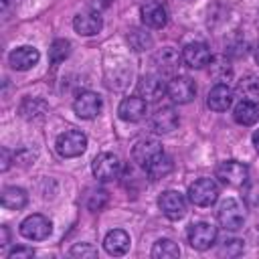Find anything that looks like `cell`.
<instances>
[{
  "mask_svg": "<svg viewBox=\"0 0 259 259\" xmlns=\"http://www.w3.org/2000/svg\"><path fill=\"white\" fill-rule=\"evenodd\" d=\"M217 219L225 231H237L245 225V206L237 198H227L221 202Z\"/></svg>",
  "mask_w": 259,
  "mask_h": 259,
  "instance_id": "6da1fadb",
  "label": "cell"
},
{
  "mask_svg": "<svg viewBox=\"0 0 259 259\" xmlns=\"http://www.w3.org/2000/svg\"><path fill=\"white\" fill-rule=\"evenodd\" d=\"M55 148H57V154L61 158H75V156H81L87 148V138L83 132H77V130H67L63 132L57 142H55Z\"/></svg>",
  "mask_w": 259,
  "mask_h": 259,
  "instance_id": "7a4b0ae2",
  "label": "cell"
},
{
  "mask_svg": "<svg viewBox=\"0 0 259 259\" xmlns=\"http://www.w3.org/2000/svg\"><path fill=\"white\" fill-rule=\"evenodd\" d=\"M219 198V186L212 178H198L188 186V200L196 206H210Z\"/></svg>",
  "mask_w": 259,
  "mask_h": 259,
  "instance_id": "3957f363",
  "label": "cell"
},
{
  "mask_svg": "<svg viewBox=\"0 0 259 259\" xmlns=\"http://www.w3.org/2000/svg\"><path fill=\"white\" fill-rule=\"evenodd\" d=\"M91 170H93V176H95L97 180L109 182V180H113V178L119 176V172H121V162H119V158H117L115 154H111V152H101V154H97V156L93 158Z\"/></svg>",
  "mask_w": 259,
  "mask_h": 259,
  "instance_id": "277c9868",
  "label": "cell"
},
{
  "mask_svg": "<svg viewBox=\"0 0 259 259\" xmlns=\"http://www.w3.org/2000/svg\"><path fill=\"white\" fill-rule=\"evenodd\" d=\"M214 176L227 184V186H243L247 180H249V168L243 164V162H237V160H227V162H221L214 170Z\"/></svg>",
  "mask_w": 259,
  "mask_h": 259,
  "instance_id": "5b68a950",
  "label": "cell"
},
{
  "mask_svg": "<svg viewBox=\"0 0 259 259\" xmlns=\"http://www.w3.org/2000/svg\"><path fill=\"white\" fill-rule=\"evenodd\" d=\"M166 93L168 97L178 103V105H184V103H190L196 95V85L190 77L186 75H176L170 79V83L166 85Z\"/></svg>",
  "mask_w": 259,
  "mask_h": 259,
  "instance_id": "8992f818",
  "label": "cell"
},
{
  "mask_svg": "<svg viewBox=\"0 0 259 259\" xmlns=\"http://www.w3.org/2000/svg\"><path fill=\"white\" fill-rule=\"evenodd\" d=\"M164 154L162 150V144L158 140H152V138H144V140H138L136 146L132 148V160L140 166V168H148L156 158H160Z\"/></svg>",
  "mask_w": 259,
  "mask_h": 259,
  "instance_id": "52a82bcc",
  "label": "cell"
},
{
  "mask_svg": "<svg viewBox=\"0 0 259 259\" xmlns=\"http://www.w3.org/2000/svg\"><path fill=\"white\" fill-rule=\"evenodd\" d=\"M186 239H188V245L192 249H198V251H204L208 249L210 245H214L217 241V229L210 225V223H192L186 231Z\"/></svg>",
  "mask_w": 259,
  "mask_h": 259,
  "instance_id": "ba28073f",
  "label": "cell"
},
{
  "mask_svg": "<svg viewBox=\"0 0 259 259\" xmlns=\"http://www.w3.org/2000/svg\"><path fill=\"white\" fill-rule=\"evenodd\" d=\"M53 225L45 214H28L20 223V235L30 241H42L51 235Z\"/></svg>",
  "mask_w": 259,
  "mask_h": 259,
  "instance_id": "9c48e42d",
  "label": "cell"
},
{
  "mask_svg": "<svg viewBox=\"0 0 259 259\" xmlns=\"http://www.w3.org/2000/svg\"><path fill=\"white\" fill-rule=\"evenodd\" d=\"M158 206L160 210L170 219V221H178L186 214V198L178 192V190H166L160 194L158 198Z\"/></svg>",
  "mask_w": 259,
  "mask_h": 259,
  "instance_id": "30bf717a",
  "label": "cell"
},
{
  "mask_svg": "<svg viewBox=\"0 0 259 259\" xmlns=\"http://www.w3.org/2000/svg\"><path fill=\"white\" fill-rule=\"evenodd\" d=\"M101 107H103L101 97L95 91H83L73 101V111L81 119H93V117H97L99 111H101Z\"/></svg>",
  "mask_w": 259,
  "mask_h": 259,
  "instance_id": "8fae6325",
  "label": "cell"
},
{
  "mask_svg": "<svg viewBox=\"0 0 259 259\" xmlns=\"http://www.w3.org/2000/svg\"><path fill=\"white\" fill-rule=\"evenodd\" d=\"M136 91L144 101L154 103L166 93V83L160 75H144V77H140V81L136 85Z\"/></svg>",
  "mask_w": 259,
  "mask_h": 259,
  "instance_id": "7c38bea8",
  "label": "cell"
},
{
  "mask_svg": "<svg viewBox=\"0 0 259 259\" xmlns=\"http://www.w3.org/2000/svg\"><path fill=\"white\" fill-rule=\"evenodd\" d=\"M182 61L192 69H202L212 61V55L206 42L196 40V42H188L182 49Z\"/></svg>",
  "mask_w": 259,
  "mask_h": 259,
  "instance_id": "4fadbf2b",
  "label": "cell"
},
{
  "mask_svg": "<svg viewBox=\"0 0 259 259\" xmlns=\"http://www.w3.org/2000/svg\"><path fill=\"white\" fill-rule=\"evenodd\" d=\"M180 123V117L174 107H158L150 117V130L156 134H170Z\"/></svg>",
  "mask_w": 259,
  "mask_h": 259,
  "instance_id": "5bb4252c",
  "label": "cell"
},
{
  "mask_svg": "<svg viewBox=\"0 0 259 259\" xmlns=\"http://www.w3.org/2000/svg\"><path fill=\"white\" fill-rule=\"evenodd\" d=\"M146 107H148V101H144L140 95H130V97H123L119 107H117V115L123 119V121H140L144 115H146Z\"/></svg>",
  "mask_w": 259,
  "mask_h": 259,
  "instance_id": "9a60e30c",
  "label": "cell"
},
{
  "mask_svg": "<svg viewBox=\"0 0 259 259\" xmlns=\"http://www.w3.org/2000/svg\"><path fill=\"white\" fill-rule=\"evenodd\" d=\"M38 59H40V53L34 47H28V45L26 47H18V49H14L8 55V63L16 71H28V69H32L38 63Z\"/></svg>",
  "mask_w": 259,
  "mask_h": 259,
  "instance_id": "2e32d148",
  "label": "cell"
},
{
  "mask_svg": "<svg viewBox=\"0 0 259 259\" xmlns=\"http://www.w3.org/2000/svg\"><path fill=\"white\" fill-rule=\"evenodd\" d=\"M233 89L227 83H217L206 95V105L212 111H227L233 105Z\"/></svg>",
  "mask_w": 259,
  "mask_h": 259,
  "instance_id": "e0dca14e",
  "label": "cell"
},
{
  "mask_svg": "<svg viewBox=\"0 0 259 259\" xmlns=\"http://www.w3.org/2000/svg\"><path fill=\"white\" fill-rule=\"evenodd\" d=\"M180 59H182V57L178 55L176 49L164 47V49H160V51L154 55L152 63L156 65V69H158L162 75H174V73L178 71V67H180Z\"/></svg>",
  "mask_w": 259,
  "mask_h": 259,
  "instance_id": "ac0fdd59",
  "label": "cell"
},
{
  "mask_svg": "<svg viewBox=\"0 0 259 259\" xmlns=\"http://www.w3.org/2000/svg\"><path fill=\"white\" fill-rule=\"evenodd\" d=\"M140 14H142V22L148 28H164L166 22H168V12H166V8L160 2H148V4H144L142 10H140Z\"/></svg>",
  "mask_w": 259,
  "mask_h": 259,
  "instance_id": "d6986e66",
  "label": "cell"
},
{
  "mask_svg": "<svg viewBox=\"0 0 259 259\" xmlns=\"http://www.w3.org/2000/svg\"><path fill=\"white\" fill-rule=\"evenodd\" d=\"M103 20L99 16V12H81L73 18V28L83 34V36H93L101 30Z\"/></svg>",
  "mask_w": 259,
  "mask_h": 259,
  "instance_id": "ffe728a7",
  "label": "cell"
},
{
  "mask_svg": "<svg viewBox=\"0 0 259 259\" xmlns=\"http://www.w3.org/2000/svg\"><path fill=\"white\" fill-rule=\"evenodd\" d=\"M130 243H132L130 235L125 231H121V229L109 231L105 235V239H103V247H105V251L109 255H125L127 249H130Z\"/></svg>",
  "mask_w": 259,
  "mask_h": 259,
  "instance_id": "44dd1931",
  "label": "cell"
},
{
  "mask_svg": "<svg viewBox=\"0 0 259 259\" xmlns=\"http://www.w3.org/2000/svg\"><path fill=\"white\" fill-rule=\"evenodd\" d=\"M18 111H20V115L24 119H32L34 121V119H42L49 113V105H47V101H42L38 97H26L20 103Z\"/></svg>",
  "mask_w": 259,
  "mask_h": 259,
  "instance_id": "7402d4cb",
  "label": "cell"
},
{
  "mask_svg": "<svg viewBox=\"0 0 259 259\" xmlns=\"http://www.w3.org/2000/svg\"><path fill=\"white\" fill-rule=\"evenodd\" d=\"M233 117L239 125H253L257 119H259V109H257V103L253 101H245L241 99L235 109H233Z\"/></svg>",
  "mask_w": 259,
  "mask_h": 259,
  "instance_id": "603a6c76",
  "label": "cell"
},
{
  "mask_svg": "<svg viewBox=\"0 0 259 259\" xmlns=\"http://www.w3.org/2000/svg\"><path fill=\"white\" fill-rule=\"evenodd\" d=\"M28 202V194L24 188H18V186H6L2 190V206L4 208H10V210H18L22 206H26Z\"/></svg>",
  "mask_w": 259,
  "mask_h": 259,
  "instance_id": "cb8c5ba5",
  "label": "cell"
},
{
  "mask_svg": "<svg viewBox=\"0 0 259 259\" xmlns=\"http://www.w3.org/2000/svg\"><path fill=\"white\" fill-rule=\"evenodd\" d=\"M237 93L245 101L259 103V77H255V75L241 77L239 83H237Z\"/></svg>",
  "mask_w": 259,
  "mask_h": 259,
  "instance_id": "d4e9b609",
  "label": "cell"
},
{
  "mask_svg": "<svg viewBox=\"0 0 259 259\" xmlns=\"http://www.w3.org/2000/svg\"><path fill=\"white\" fill-rule=\"evenodd\" d=\"M172 168H174L172 158L166 156V154H162L160 158H156V160L146 168V174H148L152 180H158V178H164L168 172H172Z\"/></svg>",
  "mask_w": 259,
  "mask_h": 259,
  "instance_id": "484cf974",
  "label": "cell"
},
{
  "mask_svg": "<svg viewBox=\"0 0 259 259\" xmlns=\"http://www.w3.org/2000/svg\"><path fill=\"white\" fill-rule=\"evenodd\" d=\"M152 257H156V259H176V257H180V249L174 241L160 239L152 247Z\"/></svg>",
  "mask_w": 259,
  "mask_h": 259,
  "instance_id": "4316f807",
  "label": "cell"
},
{
  "mask_svg": "<svg viewBox=\"0 0 259 259\" xmlns=\"http://www.w3.org/2000/svg\"><path fill=\"white\" fill-rule=\"evenodd\" d=\"M69 49H71L69 40H65V38H57V40H53V45H51V49H49L51 65H59V63H63V61L69 57Z\"/></svg>",
  "mask_w": 259,
  "mask_h": 259,
  "instance_id": "83f0119b",
  "label": "cell"
},
{
  "mask_svg": "<svg viewBox=\"0 0 259 259\" xmlns=\"http://www.w3.org/2000/svg\"><path fill=\"white\" fill-rule=\"evenodd\" d=\"M127 42L134 51H146L152 47V36L146 32V30H140V28H134L130 30L127 34Z\"/></svg>",
  "mask_w": 259,
  "mask_h": 259,
  "instance_id": "f1b7e54d",
  "label": "cell"
},
{
  "mask_svg": "<svg viewBox=\"0 0 259 259\" xmlns=\"http://www.w3.org/2000/svg\"><path fill=\"white\" fill-rule=\"evenodd\" d=\"M243 251H245V243L241 239H235V237L233 239H225L221 249H219V253L227 255V257H239Z\"/></svg>",
  "mask_w": 259,
  "mask_h": 259,
  "instance_id": "f546056e",
  "label": "cell"
},
{
  "mask_svg": "<svg viewBox=\"0 0 259 259\" xmlns=\"http://www.w3.org/2000/svg\"><path fill=\"white\" fill-rule=\"evenodd\" d=\"M107 200H109V196H107V192L105 190H101V188H97V190H91L89 194H87V208L89 210H101L105 204H107Z\"/></svg>",
  "mask_w": 259,
  "mask_h": 259,
  "instance_id": "4dcf8cb0",
  "label": "cell"
},
{
  "mask_svg": "<svg viewBox=\"0 0 259 259\" xmlns=\"http://www.w3.org/2000/svg\"><path fill=\"white\" fill-rule=\"evenodd\" d=\"M71 255L73 257H95L97 255V249H93L91 245H87V243H77V245H73L71 247Z\"/></svg>",
  "mask_w": 259,
  "mask_h": 259,
  "instance_id": "1f68e13d",
  "label": "cell"
},
{
  "mask_svg": "<svg viewBox=\"0 0 259 259\" xmlns=\"http://www.w3.org/2000/svg\"><path fill=\"white\" fill-rule=\"evenodd\" d=\"M6 257L8 259H28V257H34V249H30V247H14Z\"/></svg>",
  "mask_w": 259,
  "mask_h": 259,
  "instance_id": "d6a6232c",
  "label": "cell"
},
{
  "mask_svg": "<svg viewBox=\"0 0 259 259\" xmlns=\"http://www.w3.org/2000/svg\"><path fill=\"white\" fill-rule=\"evenodd\" d=\"M8 166H10V152L2 148V170H8Z\"/></svg>",
  "mask_w": 259,
  "mask_h": 259,
  "instance_id": "836d02e7",
  "label": "cell"
},
{
  "mask_svg": "<svg viewBox=\"0 0 259 259\" xmlns=\"http://www.w3.org/2000/svg\"><path fill=\"white\" fill-rule=\"evenodd\" d=\"M0 231H2V243H0V247H6V245L10 243V233H8V227H2Z\"/></svg>",
  "mask_w": 259,
  "mask_h": 259,
  "instance_id": "e575fe53",
  "label": "cell"
},
{
  "mask_svg": "<svg viewBox=\"0 0 259 259\" xmlns=\"http://www.w3.org/2000/svg\"><path fill=\"white\" fill-rule=\"evenodd\" d=\"M253 146H255V150L259 152V130L253 134Z\"/></svg>",
  "mask_w": 259,
  "mask_h": 259,
  "instance_id": "d590c367",
  "label": "cell"
},
{
  "mask_svg": "<svg viewBox=\"0 0 259 259\" xmlns=\"http://www.w3.org/2000/svg\"><path fill=\"white\" fill-rule=\"evenodd\" d=\"M255 61H257V63H259V45H257V47H255Z\"/></svg>",
  "mask_w": 259,
  "mask_h": 259,
  "instance_id": "8d00e7d4",
  "label": "cell"
},
{
  "mask_svg": "<svg viewBox=\"0 0 259 259\" xmlns=\"http://www.w3.org/2000/svg\"><path fill=\"white\" fill-rule=\"evenodd\" d=\"M4 2H8V0H4ZM10 2H14V4H20V2H26V0H10Z\"/></svg>",
  "mask_w": 259,
  "mask_h": 259,
  "instance_id": "74e56055",
  "label": "cell"
}]
</instances>
